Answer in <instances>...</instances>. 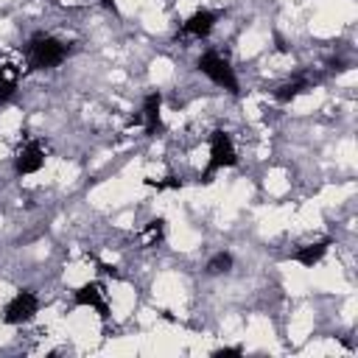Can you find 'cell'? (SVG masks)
Listing matches in <instances>:
<instances>
[{
  "instance_id": "6da1fadb",
  "label": "cell",
  "mask_w": 358,
  "mask_h": 358,
  "mask_svg": "<svg viewBox=\"0 0 358 358\" xmlns=\"http://www.w3.org/2000/svg\"><path fill=\"white\" fill-rule=\"evenodd\" d=\"M67 53H70V48L64 39H59L53 34H36L28 39L22 56L31 70H53L67 59Z\"/></svg>"
},
{
  "instance_id": "7a4b0ae2",
  "label": "cell",
  "mask_w": 358,
  "mask_h": 358,
  "mask_svg": "<svg viewBox=\"0 0 358 358\" xmlns=\"http://www.w3.org/2000/svg\"><path fill=\"white\" fill-rule=\"evenodd\" d=\"M232 165H238V148H235L232 137H229L224 129H215V131L210 134V159H207V165H204L199 182H213V176H215L218 171L232 168Z\"/></svg>"
},
{
  "instance_id": "3957f363",
  "label": "cell",
  "mask_w": 358,
  "mask_h": 358,
  "mask_svg": "<svg viewBox=\"0 0 358 358\" xmlns=\"http://www.w3.org/2000/svg\"><path fill=\"white\" fill-rule=\"evenodd\" d=\"M196 64H199L201 76H207L215 87H221L227 92H238V76H235V67L229 64L227 56H221L218 50H204Z\"/></svg>"
},
{
  "instance_id": "277c9868",
  "label": "cell",
  "mask_w": 358,
  "mask_h": 358,
  "mask_svg": "<svg viewBox=\"0 0 358 358\" xmlns=\"http://www.w3.org/2000/svg\"><path fill=\"white\" fill-rule=\"evenodd\" d=\"M36 313H39V296H36L34 291L22 288V291H17V294L6 302V308H3V316H0V319H3V324L17 327V324L31 322Z\"/></svg>"
},
{
  "instance_id": "5b68a950",
  "label": "cell",
  "mask_w": 358,
  "mask_h": 358,
  "mask_svg": "<svg viewBox=\"0 0 358 358\" xmlns=\"http://www.w3.org/2000/svg\"><path fill=\"white\" fill-rule=\"evenodd\" d=\"M45 165V143L36 137H28L17 145L14 151V173L17 176H31Z\"/></svg>"
},
{
  "instance_id": "8992f818",
  "label": "cell",
  "mask_w": 358,
  "mask_h": 358,
  "mask_svg": "<svg viewBox=\"0 0 358 358\" xmlns=\"http://www.w3.org/2000/svg\"><path fill=\"white\" fill-rule=\"evenodd\" d=\"M73 302H76L78 308H95V310H98V316H101L103 322L109 319V302H106V291H103V285H101L98 280H90V282L78 285V288L73 291Z\"/></svg>"
},
{
  "instance_id": "52a82bcc",
  "label": "cell",
  "mask_w": 358,
  "mask_h": 358,
  "mask_svg": "<svg viewBox=\"0 0 358 358\" xmlns=\"http://www.w3.org/2000/svg\"><path fill=\"white\" fill-rule=\"evenodd\" d=\"M215 22H218V14H215V11H210V8H196V11L179 25V34H182V36H190V39H207V36L213 34Z\"/></svg>"
},
{
  "instance_id": "ba28073f",
  "label": "cell",
  "mask_w": 358,
  "mask_h": 358,
  "mask_svg": "<svg viewBox=\"0 0 358 358\" xmlns=\"http://www.w3.org/2000/svg\"><path fill=\"white\" fill-rule=\"evenodd\" d=\"M140 123H143V131L145 134H157L162 129V92L154 90L143 98V106H140Z\"/></svg>"
},
{
  "instance_id": "9c48e42d",
  "label": "cell",
  "mask_w": 358,
  "mask_h": 358,
  "mask_svg": "<svg viewBox=\"0 0 358 358\" xmlns=\"http://www.w3.org/2000/svg\"><path fill=\"white\" fill-rule=\"evenodd\" d=\"M20 76H22V64L17 62H3L0 64V103H8L20 87Z\"/></svg>"
},
{
  "instance_id": "30bf717a",
  "label": "cell",
  "mask_w": 358,
  "mask_h": 358,
  "mask_svg": "<svg viewBox=\"0 0 358 358\" xmlns=\"http://www.w3.org/2000/svg\"><path fill=\"white\" fill-rule=\"evenodd\" d=\"M327 249H330V241L324 238V241H316V243H305V246H299L296 252H294V260L299 263V266H305V268H313L324 255H327Z\"/></svg>"
},
{
  "instance_id": "8fae6325",
  "label": "cell",
  "mask_w": 358,
  "mask_h": 358,
  "mask_svg": "<svg viewBox=\"0 0 358 358\" xmlns=\"http://www.w3.org/2000/svg\"><path fill=\"white\" fill-rule=\"evenodd\" d=\"M310 90V81L308 78H291V81H285V84H280L277 90H274V98L280 101V103H288V101H294V98H299L302 92H308Z\"/></svg>"
},
{
  "instance_id": "7c38bea8",
  "label": "cell",
  "mask_w": 358,
  "mask_h": 358,
  "mask_svg": "<svg viewBox=\"0 0 358 358\" xmlns=\"http://www.w3.org/2000/svg\"><path fill=\"white\" fill-rule=\"evenodd\" d=\"M143 246H159L165 241V218H151L140 232Z\"/></svg>"
},
{
  "instance_id": "4fadbf2b",
  "label": "cell",
  "mask_w": 358,
  "mask_h": 358,
  "mask_svg": "<svg viewBox=\"0 0 358 358\" xmlns=\"http://www.w3.org/2000/svg\"><path fill=\"white\" fill-rule=\"evenodd\" d=\"M232 263H235V257H232V252H215L210 260H207V266H204V271L210 274V277H218V274H227L229 268H232Z\"/></svg>"
},
{
  "instance_id": "5bb4252c",
  "label": "cell",
  "mask_w": 358,
  "mask_h": 358,
  "mask_svg": "<svg viewBox=\"0 0 358 358\" xmlns=\"http://www.w3.org/2000/svg\"><path fill=\"white\" fill-rule=\"evenodd\" d=\"M148 187H157V190H179L185 182L179 176H162V179H145Z\"/></svg>"
},
{
  "instance_id": "9a60e30c",
  "label": "cell",
  "mask_w": 358,
  "mask_h": 358,
  "mask_svg": "<svg viewBox=\"0 0 358 358\" xmlns=\"http://www.w3.org/2000/svg\"><path fill=\"white\" fill-rule=\"evenodd\" d=\"M213 355L215 358H221V355H243V347H218Z\"/></svg>"
}]
</instances>
